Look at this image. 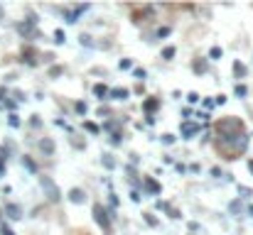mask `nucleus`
Instances as JSON below:
<instances>
[{"label": "nucleus", "instance_id": "b1692460", "mask_svg": "<svg viewBox=\"0 0 253 235\" xmlns=\"http://www.w3.org/2000/svg\"><path fill=\"white\" fill-rule=\"evenodd\" d=\"M187 98H189V103H197V101H199V96H197V93H189Z\"/></svg>", "mask_w": 253, "mask_h": 235}, {"label": "nucleus", "instance_id": "2eb2a0df", "mask_svg": "<svg viewBox=\"0 0 253 235\" xmlns=\"http://www.w3.org/2000/svg\"><path fill=\"white\" fill-rule=\"evenodd\" d=\"M148 189L155 191V194H160V184H158V181H148Z\"/></svg>", "mask_w": 253, "mask_h": 235}, {"label": "nucleus", "instance_id": "a211bd4d", "mask_svg": "<svg viewBox=\"0 0 253 235\" xmlns=\"http://www.w3.org/2000/svg\"><path fill=\"white\" fill-rule=\"evenodd\" d=\"M204 69H207V67H204V62H197V64H194V71H197V74H202Z\"/></svg>", "mask_w": 253, "mask_h": 235}, {"label": "nucleus", "instance_id": "6e6552de", "mask_svg": "<svg viewBox=\"0 0 253 235\" xmlns=\"http://www.w3.org/2000/svg\"><path fill=\"white\" fill-rule=\"evenodd\" d=\"M93 93H96V96H101V98H103V96H106V93H108V88H106V86H101V83H98V86H93Z\"/></svg>", "mask_w": 253, "mask_h": 235}, {"label": "nucleus", "instance_id": "ddd939ff", "mask_svg": "<svg viewBox=\"0 0 253 235\" xmlns=\"http://www.w3.org/2000/svg\"><path fill=\"white\" fill-rule=\"evenodd\" d=\"M54 37H57V39H54L57 44H64V32H62V30H57V32H54Z\"/></svg>", "mask_w": 253, "mask_h": 235}, {"label": "nucleus", "instance_id": "c85d7f7f", "mask_svg": "<svg viewBox=\"0 0 253 235\" xmlns=\"http://www.w3.org/2000/svg\"><path fill=\"white\" fill-rule=\"evenodd\" d=\"M249 213H251V216H253V206H249Z\"/></svg>", "mask_w": 253, "mask_h": 235}, {"label": "nucleus", "instance_id": "20e7f679", "mask_svg": "<svg viewBox=\"0 0 253 235\" xmlns=\"http://www.w3.org/2000/svg\"><path fill=\"white\" fill-rule=\"evenodd\" d=\"M69 201H72V203H86V194L82 189H72V191H69Z\"/></svg>", "mask_w": 253, "mask_h": 235}, {"label": "nucleus", "instance_id": "4468645a", "mask_svg": "<svg viewBox=\"0 0 253 235\" xmlns=\"http://www.w3.org/2000/svg\"><path fill=\"white\" fill-rule=\"evenodd\" d=\"M22 164H25V167H27V169H30V171H32V174H35V171H37V167H35V164H32V162H30V159H27V157H25V159H22Z\"/></svg>", "mask_w": 253, "mask_h": 235}, {"label": "nucleus", "instance_id": "423d86ee", "mask_svg": "<svg viewBox=\"0 0 253 235\" xmlns=\"http://www.w3.org/2000/svg\"><path fill=\"white\" fill-rule=\"evenodd\" d=\"M111 98H116V101H126V98H128V91H126V88H113V91H111Z\"/></svg>", "mask_w": 253, "mask_h": 235}, {"label": "nucleus", "instance_id": "9b49d317", "mask_svg": "<svg viewBox=\"0 0 253 235\" xmlns=\"http://www.w3.org/2000/svg\"><path fill=\"white\" fill-rule=\"evenodd\" d=\"M103 167H106V169H113V167H116V162H113L108 155H103Z\"/></svg>", "mask_w": 253, "mask_h": 235}, {"label": "nucleus", "instance_id": "f03ea898", "mask_svg": "<svg viewBox=\"0 0 253 235\" xmlns=\"http://www.w3.org/2000/svg\"><path fill=\"white\" fill-rule=\"evenodd\" d=\"M93 218H96V223H98L103 231H108V228H111V221H108V213H106V208H103V206H98V203L93 206Z\"/></svg>", "mask_w": 253, "mask_h": 235}, {"label": "nucleus", "instance_id": "bb28decb", "mask_svg": "<svg viewBox=\"0 0 253 235\" xmlns=\"http://www.w3.org/2000/svg\"><path fill=\"white\" fill-rule=\"evenodd\" d=\"M2 174H5V167H2V162H0V176H2Z\"/></svg>", "mask_w": 253, "mask_h": 235}, {"label": "nucleus", "instance_id": "f257e3e1", "mask_svg": "<svg viewBox=\"0 0 253 235\" xmlns=\"http://www.w3.org/2000/svg\"><path fill=\"white\" fill-rule=\"evenodd\" d=\"M40 186H42V191H44V196L49 199V201H59L62 199V191H59V186L49 179V176H40Z\"/></svg>", "mask_w": 253, "mask_h": 235}, {"label": "nucleus", "instance_id": "f8f14e48", "mask_svg": "<svg viewBox=\"0 0 253 235\" xmlns=\"http://www.w3.org/2000/svg\"><path fill=\"white\" fill-rule=\"evenodd\" d=\"M7 125H10V128H20V118H17V115H10Z\"/></svg>", "mask_w": 253, "mask_h": 235}, {"label": "nucleus", "instance_id": "5701e85b", "mask_svg": "<svg viewBox=\"0 0 253 235\" xmlns=\"http://www.w3.org/2000/svg\"><path fill=\"white\" fill-rule=\"evenodd\" d=\"M121 69H130V59H123L121 62Z\"/></svg>", "mask_w": 253, "mask_h": 235}, {"label": "nucleus", "instance_id": "0eeeda50", "mask_svg": "<svg viewBox=\"0 0 253 235\" xmlns=\"http://www.w3.org/2000/svg\"><path fill=\"white\" fill-rule=\"evenodd\" d=\"M194 133H197V128H194V125H189V123H184V125H182V135H184V137H192Z\"/></svg>", "mask_w": 253, "mask_h": 235}, {"label": "nucleus", "instance_id": "4be33fe9", "mask_svg": "<svg viewBox=\"0 0 253 235\" xmlns=\"http://www.w3.org/2000/svg\"><path fill=\"white\" fill-rule=\"evenodd\" d=\"M163 142H165V145H169V142H174V137H172V135H163Z\"/></svg>", "mask_w": 253, "mask_h": 235}, {"label": "nucleus", "instance_id": "1a4fd4ad", "mask_svg": "<svg viewBox=\"0 0 253 235\" xmlns=\"http://www.w3.org/2000/svg\"><path fill=\"white\" fill-rule=\"evenodd\" d=\"M172 57H174V47H165V49H163V59H172Z\"/></svg>", "mask_w": 253, "mask_h": 235}, {"label": "nucleus", "instance_id": "aec40b11", "mask_svg": "<svg viewBox=\"0 0 253 235\" xmlns=\"http://www.w3.org/2000/svg\"><path fill=\"white\" fill-rule=\"evenodd\" d=\"M211 57H214V59H219V57H221V49H219V47H214V49H211Z\"/></svg>", "mask_w": 253, "mask_h": 235}, {"label": "nucleus", "instance_id": "f3484780", "mask_svg": "<svg viewBox=\"0 0 253 235\" xmlns=\"http://www.w3.org/2000/svg\"><path fill=\"white\" fill-rule=\"evenodd\" d=\"M234 69H236V74H239V76H244V74H246V69H244V64H239V62L234 64Z\"/></svg>", "mask_w": 253, "mask_h": 235}, {"label": "nucleus", "instance_id": "cd10ccee", "mask_svg": "<svg viewBox=\"0 0 253 235\" xmlns=\"http://www.w3.org/2000/svg\"><path fill=\"white\" fill-rule=\"evenodd\" d=\"M2 96H5V88H0V101H2Z\"/></svg>", "mask_w": 253, "mask_h": 235}, {"label": "nucleus", "instance_id": "7ed1b4c3", "mask_svg": "<svg viewBox=\"0 0 253 235\" xmlns=\"http://www.w3.org/2000/svg\"><path fill=\"white\" fill-rule=\"evenodd\" d=\"M5 213H7L10 221H20V218H22V208L15 206V203H7V206H5Z\"/></svg>", "mask_w": 253, "mask_h": 235}, {"label": "nucleus", "instance_id": "39448f33", "mask_svg": "<svg viewBox=\"0 0 253 235\" xmlns=\"http://www.w3.org/2000/svg\"><path fill=\"white\" fill-rule=\"evenodd\" d=\"M40 150H42L44 155H54V142H52L49 137H42V140H40Z\"/></svg>", "mask_w": 253, "mask_h": 235}, {"label": "nucleus", "instance_id": "6ab92c4d", "mask_svg": "<svg viewBox=\"0 0 253 235\" xmlns=\"http://www.w3.org/2000/svg\"><path fill=\"white\" fill-rule=\"evenodd\" d=\"M82 44H84V47H91V37H88V34H82Z\"/></svg>", "mask_w": 253, "mask_h": 235}, {"label": "nucleus", "instance_id": "dca6fc26", "mask_svg": "<svg viewBox=\"0 0 253 235\" xmlns=\"http://www.w3.org/2000/svg\"><path fill=\"white\" fill-rule=\"evenodd\" d=\"M84 128L88 130V133H93V135L98 133V125H93V123H84Z\"/></svg>", "mask_w": 253, "mask_h": 235}, {"label": "nucleus", "instance_id": "a878e982", "mask_svg": "<svg viewBox=\"0 0 253 235\" xmlns=\"http://www.w3.org/2000/svg\"><path fill=\"white\" fill-rule=\"evenodd\" d=\"M249 171L253 174V159H249Z\"/></svg>", "mask_w": 253, "mask_h": 235}, {"label": "nucleus", "instance_id": "9d476101", "mask_svg": "<svg viewBox=\"0 0 253 235\" xmlns=\"http://www.w3.org/2000/svg\"><path fill=\"white\" fill-rule=\"evenodd\" d=\"M158 105H160V103H158V101H148V103H145V113H148V115H150V110H155V108H158Z\"/></svg>", "mask_w": 253, "mask_h": 235}, {"label": "nucleus", "instance_id": "412c9836", "mask_svg": "<svg viewBox=\"0 0 253 235\" xmlns=\"http://www.w3.org/2000/svg\"><path fill=\"white\" fill-rule=\"evenodd\" d=\"M77 110H79V113L84 115V113H86V103H77Z\"/></svg>", "mask_w": 253, "mask_h": 235}, {"label": "nucleus", "instance_id": "393cba45", "mask_svg": "<svg viewBox=\"0 0 253 235\" xmlns=\"http://www.w3.org/2000/svg\"><path fill=\"white\" fill-rule=\"evenodd\" d=\"M0 231H2V235H12V231H10V228H5V226H2Z\"/></svg>", "mask_w": 253, "mask_h": 235}]
</instances>
